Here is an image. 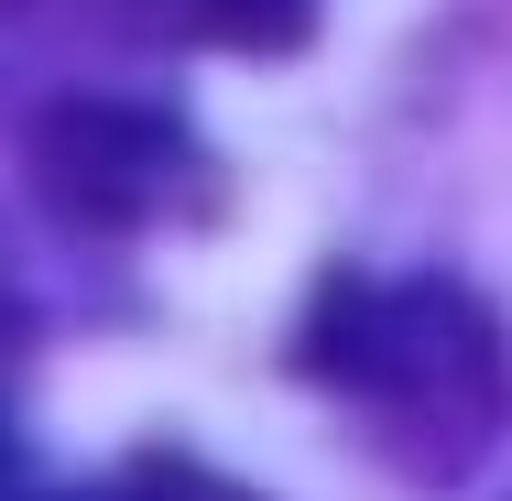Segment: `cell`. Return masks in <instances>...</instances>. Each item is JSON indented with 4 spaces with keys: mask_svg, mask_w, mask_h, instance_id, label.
I'll list each match as a JSON object with an SVG mask.
<instances>
[{
    "mask_svg": "<svg viewBox=\"0 0 512 501\" xmlns=\"http://www.w3.org/2000/svg\"><path fill=\"white\" fill-rule=\"evenodd\" d=\"M0 501H33V480H22V458H11V436H0Z\"/></svg>",
    "mask_w": 512,
    "mask_h": 501,
    "instance_id": "5",
    "label": "cell"
},
{
    "mask_svg": "<svg viewBox=\"0 0 512 501\" xmlns=\"http://www.w3.org/2000/svg\"><path fill=\"white\" fill-rule=\"evenodd\" d=\"M77 501H262V491L218 480V469H197V458H131V469H109L99 491H77Z\"/></svg>",
    "mask_w": 512,
    "mask_h": 501,
    "instance_id": "4",
    "label": "cell"
},
{
    "mask_svg": "<svg viewBox=\"0 0 512 501\" xmlns=\"http://www.w3.org/2000/svg\"><path fill=\"white\" fill-rule=\"evenodd\" d=\"M175 33L197 44H240V55H273V44H306L316 0H153Z\"/></svg>",
    "mask_w": 512,
    "mask_h": 501,
    "instance_id": "3",
    "label": "cell"
},
{
    "mask_svg": "<svg viewBox=\"0 0 512 501\" xmlns=\"http://www.w3.org/2000/svg\"><path fill=\"white\" fill-rule=\"evenodd\" d=\"M295 371L404 469V480H469L512 414V349L491 305L436 273H338L316 284L295 327Z\"/></svg>",
    "mask_w": 512,
    "mask_h": 501,
    "instance_id": "1",
    "label": "cell"
},
{
    "mask_svg": "<svg viewBox=\"0 0 512 501\" xmlns=\"http://www.w3.org/2000/svg\"><path fill=\"white\" fill-rule=\"evenodd\" d=\"M33 186H44V207H55L66 229H109V240L175 229V218H197V207L218 197L197 131L164 120V109H142V99L44 109V131H33Z\"/></svg>",
    "mask_w": 512,
    "mask_h": 501,
    "instance_id": "2",
    "label": "cell"
}]
</instances>
